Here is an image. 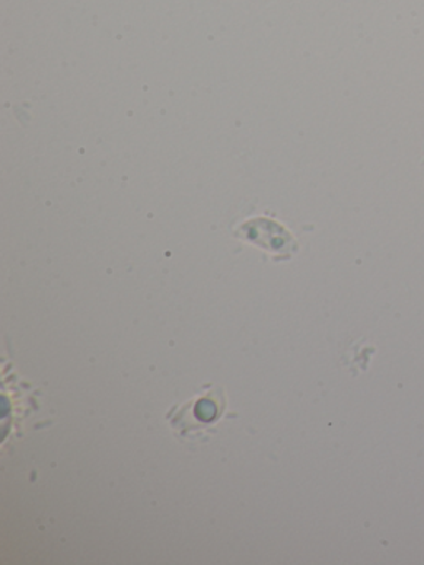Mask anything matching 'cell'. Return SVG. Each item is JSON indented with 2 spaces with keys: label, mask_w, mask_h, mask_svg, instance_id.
Segmentation results:
<instances>
[{
  "label": "cell",
  "mask_w": 424,
  "mask_h": 565,
  "mask_svg": "<svg viewBox=\"0 0 424 565\" xmlns=\"http://www.w3.org/2000/svg\"><path fill=\"white\" fill-rule=\"evenodd\" d=\"M235 236L244 239V241L252 242V244L261 245L279 259L290 257L296 251V242L293 236L279 223L264 219V217L244 223L235 232Z\"/></svg>",
  "instance_id": "6da1fadb"
},
{
  "label": "cell",
  "mask_w": 424,
  "mask_h": 565,
  "mask_svg": "<svg viewBox=\"0 0 424 565\" xmlns=\"http://www.w3.org/2000/svg\"><path fill=\"white\" fill-rule=\"evenodd\" d=\"M226 408L225 395L221 388L209 389V394L201 395L191 404L184 405V411L178 413L190 414V420L174 421L171 426L180 430V436H197V431L215 424L222 417Z\"/></svg>",
  "instance_id": "7a4b0ae2"
}]
</instances>
